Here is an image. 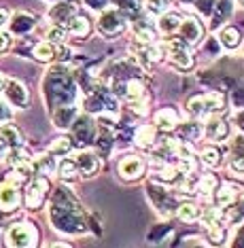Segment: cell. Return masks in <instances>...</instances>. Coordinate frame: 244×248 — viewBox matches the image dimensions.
<instances>
[{"label":"cell","mask_w":244,"mask_h":248,"mask_svg":"<svg viewBox=\"0 0 244 248\" xmlns=\"http://www.w3.org/2000/svg\"><path fill=\"white\" fill-rule=\"evenodd\" d=\"M9 45H11V38L9 34H4L2 30H0V53H4L9 49Z\"/></svg>","instance_id":"cell-43"},{"label":"cell","mask_w":244,"mask_h":248,"mask_svg":"<svg viewBox=\"0 0 244 248\" xmlns=\"http://www.w3.org/2000/svg\"><path fill=\"white\" fill-rule=\"evenodd\" d=\"M119 7L126 9V11H136L140 7V0H117Z\"/></svg>","instance_id":"cell-40"},{"label":"cell","mask_w":244,"mask_h":248,"mask_svg":"<svg viewBox=\"0 0 244 248\" xmlns=\"http://www.w3.org/2000/svg\"><path fill=\"white\" fill-rule=\"evenodd\" d=\"M38 242V231L32 223H17L9 229L7 233V244L9 246H36Z\"/></svg>","instance_id":"cell-4"},{"label":"cell","mask_w":244,"mask_h":248,"mask_svg":"<svg viewBox=\"0 0 244 248\" xmlns=\"http://www.w3.org/2000/svg\"><path fill=\"white\" fill-rule=\"evenodd\" d=\"M229 170H231V174H236L238 178H242V159H240V157H238V161L229 163Z\"/></svg>","instance_id":"cell-42"},{"label":"cell","mask_w":244,"mask_h":248,"mask_svg":"<svg viewBox=\"0 0 244 248\" xmlns=\"http://www.w3.org/2000/svg\"><path fill=\"white\" fill-rule=\"evenodd\" d=\"M64 38H66V30H64V28H62V26H51L49 28V30H47V41L49 43H62V41H64Z\"/></svg>","instance_id":"cell-35"},{"label":"cell","mask_w":244,"mask_h":248,"mask_svg":"<svg viewBox=\"0 0 244 248\" xmlns=\"http://www.w3.org/2000/svg\"><path fill=\"white\" fill-rule=\"evenodd\" d=\"M64 30H68L75 36H87L89 30H92V24L87 21V17H81V15H75L68 24L64 26Z\"/></svg>","instance_id":"cell-21"},{"label":"cell","mask_w":244,"mask_h":248,"mask_svg":"<svg viewBox=\"0 0 244 248\" xmlns=\"http://www.w3.org/2000/svg\"><path fill=\"white\" fill-rule=\"evenodd\" d=\"M4 95H7V100L17 108H28V89L21 81H17V78H9V81H4V87H2Z\"/></svg>","instance_id":"cell-7"},{"label":"cell","mask_w":244,"mask_h":248,"mask_svg":"<svg viewBox=\"0 0 244 248\" xmlns=\"http://www.w3.org/2000/svg\"><path fill=\"white\" fill-rule=\"evenodd\" d=\"M177 217L180 218V221H185V223H191V221H195V218L200 217V208H197L195 204L185 202V204H180L177 208Z\"/></svg>","instance_id":"cell-26"},{"label":"cell","mask_w":244,"mask_h":248,"mask_svg":"<svg viewBox=\"0 0 244 248\" xmlns=\"http://www.w3.org/2000/svg\"><path fill=\"white\" fill-rule=\"evenodd\" d=\"M179 123V115L174 112L172 108H162L160 112L155 115V127L157 129H163V132H172Z\"/></svg>","instance_id":"cell-17"},{"label":"cell","mask_w":244,"mask_h":248,"mask_svg":"<svg viewBox=\"0 0 244 248\" xmlns=\"http://www.w3.org/2000/svg\"><path fill=\"white\" fill-rule=\"evenodd\" d=\"M51 223L62 233H81L85 231V221L81 210L77 206V200L70 195V191L58 189L51 204Z\"/></svg>","instance_id":"cell-1"},{"label":"cell","mask_w":244,"mask_h":248,"mask_svg":"<svg viewBox=\"0 0 244 248\" xmlns=\"http://www.w3.org/2000/svg\"><path fill=\"white\" fill-rule=\"evenodd\" d=\"M11 119V110L7 108V104L0 102V123H7Z\"/></svg>","instance_id":"cell-44"},{"label":"cell","mask_w":244,"mask_h":248,"mask_svg":"<svg viewBox=\"0 0 244 248\" xmlns=\"http://www.w3.org/2000/svg\"><path fill=\"white\" fill-rule=\"evenodd\" d=\"M70 149H72V140L68 138V136H60L58 140H53L51 146H49V151L53 155H66Z\"/></svg>","instance_id":"cell-31"},{"label":"cell","mask_w":244,"mask_h":248,"mask_svg":"<svg viewBox=\"0 0 244 248\" xmlns=\"http://www.w3.org/2000/svg\"><path fill=\"white\" fill-rule=\"evenodd\" d=\"M225 106V95L223 93H204V95H194L187 102V112L191 117H202V115H212V112L223 110Z\"/></svg>","instance_id":"cell-3"},{"label":"cell","mask_w":244,"mask_h":248,"mask_svg":"<svg viewBox=\"0 0 244 248\" xmlns=\"http://www.w3.org/2000/svg\"><path fill=\"white\" fill-rule=\"evenodd\" d=\"M45 98L51 110L75 104V81L64 66H53L45 77Z\"/></svg>","instance_id":"cell-2"},{"label":"cell","mask_w":244,"mask_h":248,"mask_svg":"<svg viewBox=\"0 0 244 248\" xmlns=\"http://www.w3.org/2000/svg\"><path fill=\"white\" fill-rule=\"evenodd\" d=\"M219 41L225 49H236L240 45V30L236 26H225L223 30L219 32Z\"/></svg>","instance_id":"cell-22"},{"label":"cell","mask_w":244,"mask_h":248,"mask_svg":"<svg viewBox=\"0 0 244 248\" xmlns=\"http://www.w3.org/2000/svg\"><path fill=\"white\" fill-rule=\"evenodd\" d=\"M51 2H55V0H51Z\"/></svg>","instance_id":"cell-48"},{"label":"cell","mask_w":244,"mask_h":248,"mask_svg":"<svg viewBox=\"0 0 244 248\" xmlns=\"http://www.w3.org/2000/svg\"><path fill=\"white\" fill-rule=\"evenodd\" d=\"M143 174H145V161L138 155H128L119 163V176L123 180H128V183L138 180Z\"/></svg>","instance_id":"cell-8"},{"label":"cell","mask_w":244,"mask_h":248,"mask_svg":"<svg viewBox=\"0 0 244 248\" xmlns=\"http://www.w3.org/2000/svg\"><path fill=\"white\" fill-rule=\"evenodd\" d=\"M145 93V87L140 81H136V78H130V81L123 83V95H126V100L130 102H134V100H140Z\"/></svg>","instance_id":"cell-25"},{"label":"cell","mask_w":244,"mask_h":248,"mask_svg":"<svg viewBox=\"0 0 244 248\" xmlns=\"http://www.w3.org/2000/svg\"><path fill=\"white\" fill-rule=\"evenodd\" d=\"M211 242L212 244H221V242H223V229H221L219 225L211 227Z\"/></svg>","instance_id":"cell-39"},{"label":"cell","mask_w":244,"mask_h":248,"mask_svg":"<svg viewBox=\"0 0 244 248\" xmlns=\"http://www.w3.org/2000/svg\"><path fill=\"white\" fill-rule=\"evenodd\" d=\"M228 132H229L228 123L219 119V117H211L204 123V138L211 140V142H223L228 138Z\"/></svg>","instance_id":"cell-12"},{"label":"cell","mask_w":244,"mask_h":248,"mask_svg":"<svg viewBox=\"0 0 244 248\" xmlns=\"http://www.w3.org/2000/svg\"><path fill=\"white\" fill-rule=\"evenodd\" d=\"M146 9L151 11L153 15H162L163 11H166V7H168V0H146Z\"/></svg>","instance_id":"cell-37"},{"label":"cell","mask_w":244,"mask_h":248,"mask_svg":"<svg viewBox=\"0 0 244 248\" xmlns=\"http://www.w3.org/2000/svg\"><path fill=\"white\" fill-rule=\"evenodd\" d=\"M9 19H11L9 11L7 9H0V30H2L4 26H9Z\"/></svg>","instance_id":"cell-45"},{"label":"cell","mask_w":244,"mask_h":248,"mask_svg":"<svg viewBox=\"0 0 244 248\" xmlns=\"http://www.w3.org/2000/svg\"><path fill=\"white\" fill-rule=\"evenodd\" d=\"M4 81H7V78H4L2 75H0V92H2V87H4Z\"/></svg>","instance_id":"cell-47"},{"label":"cell","mask_w":244,"mask_h":248,"mask_svg":"<svg viewBox=\"0 0 244 248\" xmlns=\"http://www.w3.org/2000/svg\"><path fill=\"white\" fill-rule=\"evenodd\" d=\"M75 15H77V11H75V7H72L70 2H60V4H55V7L49 11V19L53 21L55 26H62V28L75 17Z\"/></svg>","instance_id":"cell-15"},{"label":"cell","mask_w":244,"mask_h":248,"mask_svg":"<svg viewBox=\"0 0 244 248\" xmlns=\"http://www.w3.org/2000/svg\"><path fill=\"white\" fill-rule=\"evenodd\" d=\"M200 157H202V161L206 163V166H211V168H214V166H219L221 163V153H219V149H214V146H206V149H202Z\"/></svg>","instance_id":"cell-32"},{"label":"cell","mask_w":244,"mask_h":248,"mask_svg":"<svg viewBox=\"0 0 244 248\" xmlns=\"http://www.w3.org/2000/svg\"><path fill=\"white\" fill-rule=\"evenodd\" d=\"M75 166H77V174H81V176L89 178V176H94V174L98 172L100 159H98V155H96V153L81 151V153L75 155Z\"/></svg>","instance_id":"cell-10"},{"label":"cell","mask_w":244,"mask_h":248,"mask_svg":"<svg viewBox=\"0 0 244 248\" xmlns=\"http://www.w3.org/2000/svg\"><path fill=\"white\" fill-rule=\"evenodd\" d=\"M217 185H219V183H217V178H214L212 174H204V176L197 180L195 187H197V191H200L202 195H211L212 191L217 189Z\"/></svg>","instance_id":"cell-30"},{"label":"cell","mask_w":244,"mask_h":248,"mask_svg":"<svg viewBox=\"0 0 244 248\" xmlns=\"http://www.w3.org/2000/svg\"><path fill=\"white\" fill-rule=\"evenodd\" d=\"M179 34H180V41H183L185 45H195V43H200L202 41V34H204V30H202V24L197 19L194 17H187L180 21V26H179Z\"/></svg>","instance_id":"cell-9"},{"label":"cell","mask_w":244,"mask_h":248,"mask_svg":"<svg viewBox=\"0 0 244 248\" xmlns=\"http://www.w3.org/2000/svg\"><path fill=\"white\" fill-rule=\"evenodd\" d=\"M236 202V187L231 185H223L217 191V204L219 206H231Z\"/></svg>","instance_id":"cell-27"},{"label":"cell","mask_w":244,"mask_h":248,"mask_svg":"<svg viewBox=\"0 0 244 248\" xmlns=\"http://www.w3.org/2000/svg\"><path fill=\"white\" fill-rule=\"evenodd\" d=\"M11 163H13V166H21V163H28L32 159V155L28 153V151H24V149H15L13 146V153H11Z\"/></svg>","instance_id":"cell-34"},{"label":"cell","mask_w":244,"mask_h":248,"mask_svg":"<svg viewBox=\"0 0 244 248\" xmlns=\"http://www.w3.org/2000/svg\"><path fill=\"white\" fill-rule=\"evenodd\" d=\"M183 134H185V136H191V138H197V136H202V123H197V121L185 123V127H183Z\"/></svg>","instance_id":"cell-38"},{"label":"cell","mask_w":244,"mask_h":248,"mask_svg":"<svg viewBox=\"0 0 244 248\" xmlns=\"http://www.w3.org/2000/svg\"><path fill=\"white\" fill-rule=\"evenodd\" d=\"M166 55L179 70H191L194 68V58H191L189 49H187V45L183 41H170L166 45Z\"/></svg>","instance_id":"cell-6"},{"label":"cell","mask_w":244,"mask_h":248,"mask_svg":"<svg viewBox=\"0 0 244 248\" xmlns=\"http://www.w3.org/2000/svg\"><path fill=\"white\" fill-rule=\"evenodd\" d=\"M134 142H136V146H140V149H151V146L155 144V127H151V125L138 127Z\"/></svg>","instance_id":"cell-24"},{"label":"cell","mask_w":244,"mask_h":248,"mask_svg":"<svg viewBox=\"0 0 244 248\" xmlns=\"http://www.w3.org/2000/svg\"><path fill=\"white\" fill-rule=\"evenodd\" d=\"M134 34H136V41H138V43L151 45L153 41H155V28L151 26V21L138 19L134 24Z\"/></svg>","instance_id":"cell-18"},{"label":"cell","mask_w":244,"mask_h":248,"mask_svg":"<svg viewBox=\"0 0 244 248\" xmlns=\"http://www.w3.org/2000/svg\"><path fill=\"white\" fill-rule=\"evenodd\" d=\"M49 191V180L45 176H38L34 183L28 187V193H26V206L28 208H38L43 204L45 195Z\"/></svg>","instance_id":"cell-11"},{"label":"cell","mask_w":244,"mask_h":248,"mask_svg":"<svg viewBox=\"0 0 244 248\" xmlns=\"http://www.w3.org/2000/svg\"><path fill=\"white\" fill-rule=\"evenodd\" d=\"M180 21H183V17H180L179 13H163L157 17V28H160V32H163V34H172V32L179 30Z\"/></svg>","instance_id":"cell-19"},{"label":"cell","mask_w":244,"mask_h":248,"mask_svg":"<svg viewBox=\"0 0 244 248\" xmlns=\"http://www.w3.org/2000/svg\"><path fill=\"white\" fill-rule=\"evenodd\" d=\"M32 55H34V58H36L38 62H43V64H49L51 60H55L58 51H55V45H53V43L43 41V43H38L36 47H34Z\"/></svg>","instance_id":"cell-23"},{"label":"cell","mask_w":244,"mask_h":248,"mask_svg":"<svg viewBox=\"0 0 244 248\" xmlns=\"http://www.w3.org/2000/svg\"><path fill=\"white\" fill-rule=\"evenodd\" d=\"M34 21L36 19H34V15H30V13H17V15H13V19H9V24L13 28L15 34H26V32L32 30Z\"/></svg>","instance_id":"cell-20"},{"label":"cell","mask_w":244,"mask_h":248,"mask_svg":"<svg viewBox=\"0 0 244 248\" xmlns=\"http://www.w3.org/2000/svg\"><path fill=\"white\" fill-rule=\"evenodd\" d=\"M0 138L7 142V146H17V144H21L19 129L13 127V125H4L2 129H0Z\"/></svg>","instance_id":"cell-28"},{"label":"cell","mask_w":244,"mask_h":248,"mask_svg":"<svg viewBox=\"0 0 244 248\" xmlns=\"http://www.w3.org/2000/svg\"><path fill=\"white\" fill-rule=\"evenodd\" d=\"M19 189L13 183H4L0 185V210H15L19 206Z\"/></svg>","instance_id":"cell-14"},{"label":"cell","mask_w":244,"mask_h":248,"mask_svg":"<svg viewBox=\"0 0 244 248\" xmlns=\"http://www.w3.org/2000/svg\"><path fill=\"white\" fill-rule=\"evenodd\" d=\"M4 157H7V142L0 138V161H2Z\"/></svg>","instance_id":"cell-46"},{"label":"cell","mask_w":244,"mask_h":248,"mask_svg":"<svg viewBox=\"0 0 244 248\" xmlns=\"http://www.w3.org/2000/svg\"><path fill=\"white\" fill-rule=\"evenodd\" d=\"M123 30H126V19H123V15L117 9H106L98 17V32L102 36L113 38V36H119Z\"/></svg>","instance_id":"cell-5"},{"label":"cell","mask_w":244,"mask_h":248,"mask_svg":"<svg viewBox=\"0 0 244 248\" xmlns=\"http://www.w3.org/2000/svg\"><path fill=\"white\" fill-rule=\"evenodd\" d=\"M77 117V106L75 104H68V106H60V108L53 110V123L55 127L64 129V127H70L72 121Z\"/></svg>","instance_id":"cell-16"},{"label":"cell","mask_w":244,"mask_h":248,"mask_svg":"<svg viewBox=\"0 0 244 248\" xmlns=\"http://www.w3.org/2000/svg\"><path fill=\"white\" fill-rule=\"evenodd\" d=\"M72 136H75V142L79 144H89L94 136V123L89 117H75L72 121Z\"/></svg>","instance_id":"cell-13"},{"label":"cell","mask_w":244,"mask_h":248,"mask_svg":"<svg viewBox=\"0 0 244 248\" xmlns=\"http://www.w3.org/2000/svg\"><path fill=\"white\" fill-rule=\"evenodd\" d=\"M85 4H87L89 9H94V11H102V9H106L109 0H85Z\"/></svg>","instance_id":"cell-41"},{"label":"cell","mask_w":244,"mask_h":248,"mask_svg":"<svg viewBox=\"0 0 244 248\" xmlns=\"http://www.w3.org/2000/svg\"><path fill=\"white\" fill-rule=\"evenodd\" d=\"M221 217H223V212H221V206H211L206 208L202 214V223L208 225V227H214V225H219Z\"/></svg>","instance_id":"cell-29"},{"label":"cell","mask_w":244,"mask_h":248,"mask_svg":"<svg viewBox=\"0 0 244 248\" xmlns=\"http://www.w3.org/2000/svg\"><path fill=\"white\" fill-rule=\"evenodd\" d=\"M58 172H60V176L64 178V180H72V178L77 176L75 159H66V161H62L60 166H58Z\"/></svg>","instance_id":"cell-33"},{"label":"cell","mask_w":244,"mask_h":248,"mask_svg":"<svg viewBox=\"0 0 244 248\" xmlns=\"http://www.w3.org/2000/svg\"><path fill=\"white\" fill-rule=\"evenodd\" d=\"M36 170L41 172V174H51V172L55 170V161H53V157L45 155V157H41V159H36Z\"/></svg>","instance_id":"cell-36"}]
</instances>
